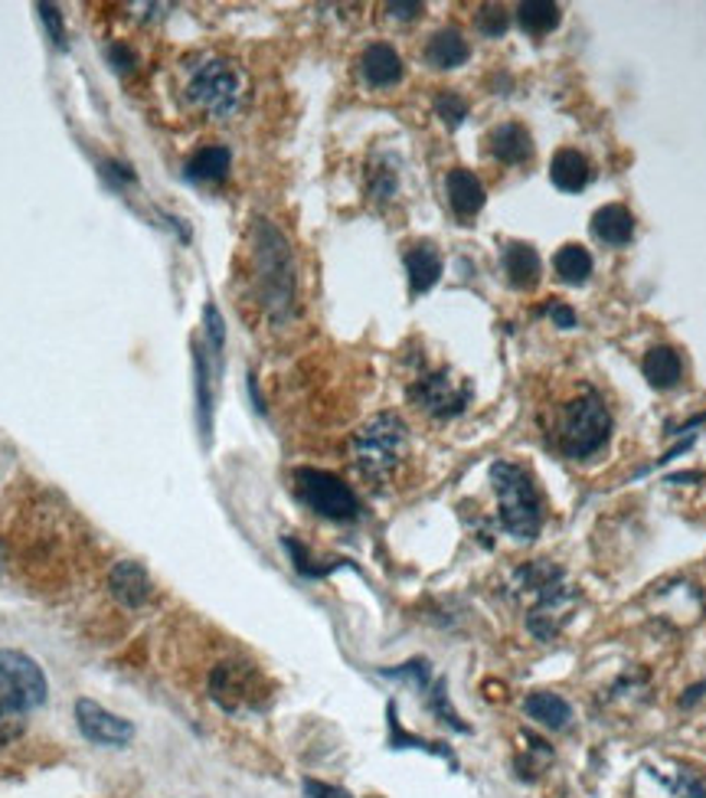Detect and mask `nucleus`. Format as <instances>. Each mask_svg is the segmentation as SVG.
<instances>
[{
    "label": "nucleus",
    "mask_w": 706,
    "mask_h": 798,
    "mask_svg": "<svg viewBox=\"0 0 706 798\" xmlns=\"http://www.w3.org/2000/svg\"><path fill=\"white\" fill-rule=\"evenodd\" d=\"M39 16H43V26L49 29V39L62 49L65 46V29H62V16L52 3H39Z\"/></svg>",
    "instance_id": "c756f323"
},
{
    "label": "nucleus",
    "mask_w": 706,
    "mask_h": 798,
    "mask_svg": "<svg viewBox=\"0 0 706 798\" xmlns=\"http://www.w3.org/2000/svg\"><path fill=\"white\" fill-rule=\"evenodd\" d=\"M593 233H596V239L599 242H606V246H629L632 242V236H635V216H632V210L629 206H622V203H609V206H602L596 216H593Z\"/></svg>",
    "instance_id": "a211bd4d"
},
{
    "label": "nucleus",
    "mask_w": 706,
    "mask_h": 798,
    "mask_svg": "<svg viewBox=\"0 0 706 798\" xmlns=\"http://www.w3.org/2000/svg\"><path fill=\"white\" fill-rule=\"evenodd\" d=\"M108 589L111 596L128 606V609H141L147 599H151V576L141 563H131V560H121L115 563V570L108 573Z\"/></svg>",
    "instance_id": "ddd939ff"
},
{
    "label": "nucleus",
    "mask_w": 706,
    "mask_h": 798,
    "mask_svg": "<svg viewBox=\"0 0 706 798\" xmlns=\"http://www.w3.org/2000/svg\"><path fill=\"white\" fill-rule=\"evenodd\" d=\"M540 426L550 449H557L570 462H583L609 445L612 413L593 383L573 380L540 406Z\"/></svg>",
    "instance_id": "f257e3e1"
},
{
    "label": "nucleus",
    "mask_w": 706,
    "mask_h": 798,
    "mask_svg": "<svg viewBox=\"0 0 706 798\" xmlns=\"http://www.w3.org/2000/svg\"><path fill=\"white\" fill-rule=\"evenodd\" d=\"M75 724L82 730L85 740L101 743V747H128L134 737V727L121 717H115L111 711L98 707L95 701H79L75 704Z\"/></svg>",
    "instance_id": "9b49d317"
},
{
    "label": "nucleus",
    "mask_w": 706,
    "mask_h": 798,
    "mask_svg": "<svg viewBox=\"0 0 706 798\" xmlns=\"http://www.w3.org/2000/svg\"><path fill=\"white\" fill-rule=\"evenodd\" d=\"M478 29H481L484 36H501V33L507 29V13H504V7H481V13H478Z\"/></svg>",
    "instance_id": "c85d7f7f"
},
{
    "label": "nucleus",
    "mask_w": 706,
    "mask_h": 798,
    "mask_svg": "<svg viewBox=\"0 0 706 798\" xmlns=\"http://www.w3.org/2000/svg\"><path fill=\"white\" fill-rule=\"evenodd\" d=\"M360 75L373 88H390V85H396L403 79V59H399V52L393 46L373 43L360 56Z\"/></svg>",
    "instance_id": "4468645a"
},
{
    "label": "nucleus",
    "mask_w": 706,
    "mask_h": 798,
    "mask_svg": "<svg viewBox=\"0 0 706 798\" xmlns=\"http://www.w3.org/2000/svg\"><path fill=\"white\" fill-rule=\"evenodd\" d=\"M406 272H409L412 295H426L442 275V255L432 246H416L406 252Z\"/></svg>",
    "instance_id": "aec40b11"
},
{
    "label": "nucleus",
    "mask_w": 706,
    "mask_h": 798,
    "mask_svg": "<svg viewBox=\"0 0 706 798\" xmlns=\"http://www.w3.org/2000/svg\"><path fill=\"white\" fill-rule=\"evenodd\" d=\"M501 262H504V275L514 288L520 291H530L537 288L540 282V255L530 242H507L504 252H501Z\"/></svg>",
    "instance_id": "dca6fc26"
},
{
    "label": "nucleus",
    "mask_w": 706,
    "mask_h": 798,
    "mask_svg": "<svg viewBox=\"0 0 706 798\" xmlns=\"http://www.w3.org/2000/svg\"><path fill=\"white\" fill-rule=\"evenodd\" d=\"M642 370L655 390H674L684 377V360L674 347H651L642 360Z\"/></svg>",
    "instance_id": "6ab92c4d"
},
{
    "label": "nucleus",
    "mask_w": 706,
    "mask_h": 798,
    "mask_svg": "<svg viewBox=\"0 0 706 798\" xmlns=\"http://www.w3.org/2000/svg\"><path fill=\"white\" fill-rule=\"evenodd\" d=\"M252 291L259 308L285 324L295 311V262L288 239L268 219H255L252 226Z\"/></svg>",
    "instance_id": "f03ea898"
},
{
    "label": "nucleus",
    "mask_w": 706,
    "mask_h": 798,
    "mask_svg": "<svg viewBox=\"0 0 706 798\" xmlns=\"http://www.w3.org/2000/svg\"><path fill=\"white\" fill-rule=\"evenodd\" d=\"M393 16H399V20H409V16H416L419 10H422V3H390L386 7Z\"/></svg>",
    "instance_id": "f704fd0d"
},
{
    "label": "nucleus",
    "mask_w": 706,
    "mask_h": 798,
    "mask_svg": "<svg viewBox=\"0 0 706 798\" xmlns=\"http://www.w3.org/2000/svg\"><path fill=\"white\" fill-rule=\"evenodd\" d=\"M295 491L298 498L321 517L327 521H354L360 514V501L350 491V485H344L337 475L321 472V468H298L295 472Z\"/></svg>",
    "instance_id": "0eeeda50"
},
{
    "label": "nucleus",
    "mask_w": 706,
    "mask_h": 798,
    "mask_svg": "<svg viewBox=\"0 0 706 798\" xmlns=\"http://www.w3.org/2000/svg\"><path fill=\"white\" fill-rule=\"evenodd\" d=\"M468 56H471V49L458 29H439L426 46V59L435 69H458Z\"/></svg>",
    "instance_id": "4be33fe9"
},
{
    "label": "nucleus",
    "mask_w": 706,
    "mask_h": 798,
    "mask_svg": "<svg viewBox=\"0 0 706 798\" xmlns=\"http://www.w3.org/2000/svg\"><path fill=\"white\" fill-rule=\"evenodd\" d=\"M210 698L226 711V714H242V711H255L265 704V681L252 665H239V662H226L216 665L210 675Z\"/></svg>",
    "instance_id": "6e6552de"
},
{
    "label": "nucleus",
    "mask_w": 706,
    "mask_h": 798,
    "mask_svg": "<svg viewBox=\"0 0 706 798\" xmlns=\"http://www.w3.org/2000/svg\"><path fill=\"white\" fill-rule=\"evenodd\" d=\"M488 151L498 164L507 167H520L534 157V138L524 124L517 121H504L488 134Z\"/></svg>",
    "instance_id": "f8f14e48"
},
{
    "label": "nucleus",
    "mask_w": 706,
    "mask_h": 798,
    "mask_svg": "<svg viewBox=\"0 0 706 798\" xmlns=\"http://www.w3.org/2000/svg\"><path fill=\"white\" fill-rule=\"evenodd\" d=\"M445 190H448V203H452V210H455L462 219H471L475 213H481V206H484V183H481L471 170H465V167L452 170V174L445 177Z\"/></svg>",
    "instance_id": "f3484780"
},
{
    "label": "nucleus",
    "mask_w": 706,
    "mask_h": 798,
    "mask_svg": "<svg viewBox=\"0 0 706 798\" xmlns=\"http://www.w3.org/2000/svg\"><path fill=\"white\" fill-rule=\"evenodd\" d=\"M435 111H439V118H442L448 128H458V124L468 118V102H465L458 92H442V95L435 98Z\"/></svg>",
    "instance_id": "cd10ccee"
},
{
    "label": "nucleus",
    "mask_w": 706,
    "mask_h": 798,
    "mask_svg": "<svg viewBox=\"0 0 706 798\" xmlns=\"http://www.w3.org/2000/svg\"><path fill=\"white\" fill-rule=\"evenodd\" d=\"M560 16H563V10L553 0H527V3L517 7L520 26L527 33H534V36H547L550 29H557L560 26Z\"/></svg>",
    "instance_id": "393cba45"
},
{
    "label": "nucleus",
    "mask_w": 706,
    "mask_h": 798,
    "mask_svg": "<svg viewBox=\"0 0 706 798\" xmlns=\"http://www.w3.org/2000/svg\"><path fill=\"white\" fill-rule=\"evenodd\" d=\"M658 779L668 786L671 798H706V786L691 770H678L674 776H658Z\"/></svg>",
    "instance_id": "bb28decb"
},
{
    "label": "nucleus",
    "mask_w": 706,
    "mask_h": 798,
    "mask_svg": "<svg viewBox=\"0 0 706 798\" xmlns=\"http://www.w3.org/2000/svg\"><path fill=\"white\" fill-rule=\"evenodd\" d=\"M390 730H393V740H390V743H393V750H426V753H432V757H442V760H448V763L455 766V757H452V750H445L442 743H429V740H419V737L406 734L393 707H390Z\"/></svg>",
    "instance_id": "a878e982"
},
{
    "label": "nucleus",
    "mask_w": 706,
    "mask_h": 798,
    "mask_svg": "<svg viewBox=\"0 0 706 798\" xmlns=\"http://www.w3.org/2000/svg\"><path fill=\"white\" fill-rule=\"evenodd\" d=\"M304 793H308V798H350L344 789H334V786H327V783H314V779L304 783Z\"/></svg>",
    "instance_id": "72a5a7b5"
},
{
    "label": "nucleus",
    "mask_w": 706,
    "mask_h": 798,
    "mask_svg": "<svg viewBox=\"0 0 706 798\" xmlns=\"http://www.w3.org/2000/svg\"><path fill=\"white\" fill-rule=\"evenodd\" d=\"M393 190H396V177H393V170H373L370 196H376V200H390Z\"/></svg>",
    "instance_id": "7c9ffc66"
},
{
    "label": "nucleus",
    "mask_w": 706,
    "mask_h": 798,
    "mask_svg": "<svg viewBox=\"0 0 706 798\" xmlns=\"http://www.w3.org/2000/svg\"><path fill=\"white\" fill-rule=\"evenodd\" d=\"M524 711H527L530 720H537V724H543V727H550V730H563V727L573 720V707H570V701L560 698V694H550V691H537V694H530V698L524 701Z\"/></svg>",
    "instance_id": "412c9836"
},
{
    "label": "nucleus",
    "mask_w": 706,
    "mask_h": 798,
    "mask_svg": "<svg viewBox=\"0 0 706 798\" xmlns=\"http://www.w3.org/2000/svg\"><path fill=\"white\" fill-rule=\"evenodd\" d=\"M187 95L190 102L206 111L216 121H226L232 115H239L242 102H246V79L242 69L229 59H203L200 65H193L190 82H187Z\"/></svg>",
    "instance_id": "423d86ee"
},
{
    "label": "nucleus",
    "mask_w": 706,
    "mask_h": 798,
    "mask_svg": "<svg viewBox=\"0 0 706 798\" xmlns=\"http://www.w3.org/2000/svg\"><path fill=\"white\" fill-rule=\"evenodd\" d=\"M229 164H232V154L229 147L223 144H213V147H203L196 151L190 160H187V177L190 180H203V183H213V180H223L229 174Z\"/></svg>",
    "instance_id": "5701e85b"
},
{
    "label": "nucleus",
    "mask_w": 706,
    "mask_h": 798,
    "mask_svg": "<svg viewBox=\"0 0 706 798\" xmlns=\"http://www.w3.org/2000/svg\"><path fill=\"white\" fill-rule=\"evenodd\" d=\"M0 704L26 714L46 701V678L33 658L23 652H0Z\"/></svg>",
    "instance_id": "9d476101"
},
{
    "label": "nucleus",
    "mask_w": 706,
    "mask_h": 798,
    "mask_svg": "<svg viewBox=\"0 0 706 798\" xmlns=\"http://www.w3.org/2000/svg\"><path fill=\"white\" fill-rule=\"evenodd\" d=\"M550 180L553 187H560L563 193H579L589 187L593 180V164L583 151L576 147H563L553 160H550Z\"/></svg>",
    "instance_id": "2eb2a0df"
},
{
    "label": "nucleus",
    "mask_w": 706,
    "mask_h": 798,
    "mask_svg": "<svg viewBox=\"0 0 706 798\" xmlns=\"http://www.w3.org/2000/svg\"><path fill=\"white\" fill-rule=\"evenodd\" d=\"M553 269L563 282L570 285H583L589 275H593V255L586 246L579 242H566L557 255H553Z\"/></svg>",
    "instance_id": "b1692460"
},
{
    "label": "nucleus",
    "mask_w": 706,
    "mask_h": 798,
    "mask_svg": "<svg viewBox=\"0 0 706 798\" xmlns=\"http://www.w3.org/2000/svg\"><path fill=\"white\" fill-rule=\"evenodd\" d=\"M475 390L468 380H458L452 377L448 370H435V373H426L419 377L412 386H409V400L432 419H455L468 409Z\"/></svg>",
    "instance_id": "1a4fd4ad"
},
{
    "label": "nucleus",
    "mask_w": 706,
    "mask_h": 798,
    "mask_svg": "<svg viewBox=\"0 0 706 798\" xmlns=\"http://www.w3.org/2000/svg\"><path fill=\"white\" fill-rule=\"evenodd\" d=\"M206 334H210L213 347L219 350V347H223V318H219V311H216L213 305L206 308Z\"/></svg>",
    "instance_id": "473e14b6"
},
{
    "label": "nucleus",
    "mask_w": 706,
    "mask_h": 798,
    "mask_svg": "<svg viewBox=\"0 0 706 798\" xmlns=\"http://www.w3.org/2000/svg\"><path fill=\"white\" fill-rule=\"evenodd\" d=\"M491 485L498 498V521L514 540H534L543 527V498L534 475L514 462L491 465Z\"/></svg>",
    "instance_id": "39448f33"
},
{
    "label": "nucleus",
    "mask_w": 706,
    "mask_h": 798,
    "mask_svg": "<svg viewBox=\"0 0 706 798\" xmlns=\"http://www.w3.org/2000/svg\"><path fill=\"white\" fill-rule=\"evenodd\" d=\"M409 455V429L396 413L367 419L350 439V462L370 485H386Z\"/></svg>",
    "instance_id": "20e7f679"
},
{
    "label": "nucleus",
    "mask_w": 706,
    "mask_h": 798,
    "mask_svg": "<svg viewBox=\"0 0 706 798\" xmlns=\"http://www.w3.org/2000/svg\"><path fill=\"white\" fill-rule=\"evenodd\" d=\"M550 318H553L557 327H576V311L570 305H563V301H553L550 305Z\"/></svg>",
    "instance_id": "2f4dec72"
},
{
    "label": "nucleus",
    "mask_w": 706,
    "mask_h": 798,
    "mask_svg": "<svg viewBox=\"0 0 706 798\" xmlns=\"http://www.w3.org/2000/svg\"><path fill=\"white\" fill-rule=\"evenodd\" d=\"M514 589L517 596L530 599L527 609V629L534 639L550 642L560 635V629L570 622L573 609H576V589L566 583V573L547 560H537L530 567H524L514 576Z\"/></svg>",
    "instance_id": "7ed1b4c3"
}]
</instances>
